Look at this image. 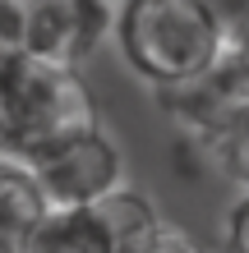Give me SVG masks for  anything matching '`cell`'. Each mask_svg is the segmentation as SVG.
Instances as JSON below:
<instances>
[{"mask_svg": "<svg viewBox=\"0 0 249 253\" xmlns=\"http://www.w3.org/2000/svg\"><path fill=\"white\" fill-rule=\"evenodd\" d=\"M0 152H9V129H5V101H0Z\"/></svg>", "mask_w": 249, "mask_h": 253, "instance_id": "cell-14", "label": "cell"}, {"mask_svg": "<svg viewBox=\"0 0 249 253\" xmlns=\"http://www.w3.org/2000/svg\"><path fill=\"white\" fill-rule=\"evenodd\" d=\"M222 65H226V74H231L236 83H245V87H249V23H245V28H236V33H226Z\"/></svg>", "mask_w": 249, "mask_h": 253, "instance_id": "cell-10", "label": "cell"}, {"mask_svg": "<svg viewBox=\"0 0 249 253\" xmlns=\"http://www.w3.org/2000/svg\"><path fill=\"white\" fill-rule=\"evenodd\" d=\"M120 60L152 87H175L222 65L226 33L203 0H120L111 5Z\"/></svg>", "mask_w": 249, "mask_h": 253, "instance_id": "cell-1", "label": "cell"}, {"mask_svg": "<svg viewBox=\"0 0 249 253\" xmlns=\"http://www.w3.org/2000/svg\"><path fill=\"white\" fill-rule=\"evenodd\" d=\"M23 55L83 65L111 37V0H14Z\"/></svg>", "mask_w": 249, "mask_h": 253, "instance_id": "cell-5", "label": "cell"}, {"mask_svg": "<svg viewBox=\"0 0 249 253\" xmlns=\"http://www.w3.org/2000/svg\"><path fill=\"white\" fill-rule=\"evenodd\" d=\"M28 166H33L51 207H88L106 198L115 184H125V157L101 125L33 152Z\"/></svg>", "mask_w": 249, "mask_h": 253, "instance_id": "cell-4", "label": "cell"}, {"mask_svg": "<svg viewBox=\"0 0 249 253\" xmlns=\"http://www.w3.org/2000/svg\"><path fill=\"white\" fill-rule=\"evenodd\" d=\"M47 193H42L28 157L19 152H0V235L23 240L28 230L47 216Z\"/></svg>", "mask_w": 249, "mask_h": 253, "instance_id": "cell-7", "label": "cell"}, {"mask_svg": "<svg viewBox=\"0 0 249 253\" xmlns=\"http://www.w3.org/2000/svg\"><path fill=\"white\" fill-rule=\"evenodd\" d=\"M0 101H5L9 152L19 157H33L51 143H65L74 133H88L101 125L97 97L83 83L79 65L23 55L19 65L0 74Z\"/></svg>", "mask_w": 249, "mask_h": 253, "instance_id": "cell-2", "label": "cell"}, {"mask_svg": "<svg viewBox=\"0 0 249 253\" xmlns=\"http://www.w3.org/2000/svg\"><path fill=\"white\" fill-rule=\"evenodd\" d=\"M166 115L175 120L185 147H194L203 166L249 189V87L217 65L175 87H157Z\"/></svg>", "mask_w": 249, "mask_h": 253, "instance_id": "cell-3", "label": "cell"}, {"mask_svg": "<svg viewBox=\"0 0 249 253\" xmlns=\"http://www.w3.org/2000/svg\"><path fill=\"white\" fill-rule=\"evenodd\" d=\"M23 253H120L97 207H47V216L23 235Z\"/></svg>", "mask_w": 249, "mask_h": 253, "instance_id": "cell-6", "label": "cell"}, {"mask_svg": "<svg viewBox=\"0 0 249 253\" xmlns=\"http://www.w3.org/2000/svg\"><path fill=\"white\" fill-rule=\"evenodd\" d=\"M203 5H208V14L217 19L222 33H236V28L249 23V0H203Z\"/></svg>", "mask_w": 249, "mask_h": 253, "instance_id": "cell-12", "label": "cell"}, {"mask_svg": "<svg viewBox=\"0 0 249 253\" xmlns=\"http://www.w3.org/2000/svg\"><path fill=\"white\" fill-rule=\"evenodd\" d=\"M0 253H23V240H9V235H0Z\"/></svg>", "mask_w": 249, "mask_h": 253, "instance_id": "cell-13", "label": "cell"}, {"mask_svg": "<svg viewBox=\"0 0 249 253\" xmlns=\"http://www.w3.org/2000/svg\"><path fill=\"white\" fill-rule=\"evenodd\" d=\"M120 253H208V249H203L185 226H175V221L157 216L143 235H134L129 244H120Z\"/></svg>", "mask_w": 249, "mask_h": 253, "instance_id": "cell-8", "label": "cell"}, {"mask_svg": "<svg viewBox=\"0 0 249 253\" xmlns=\"http://www.w3.org/2000/svg\"><path fill=\"white\" fill-rule=\"evenodd\" d=\"M222 244H226V253H249V189L240 193V203L231 207L226 230H222Z\"/></svg>", "mask_w": 249, "mask_h": 253, "instance_id": "cell-11", "label": "cell"}, {"mask_svg": "<svg viewBox=\"0 0 249 253\" xmlns=\"http://www.w3.org/2000/svg\"><path fill=\"white\" fill-rule=\"evenodd\" d=\"M23 60V33H19V9L14 0H0V74Z\"/></svg>", "mask_w": 249, "mask_h": 253, "instance_id": "cell-9", "label": "cell"}]
</instances>
